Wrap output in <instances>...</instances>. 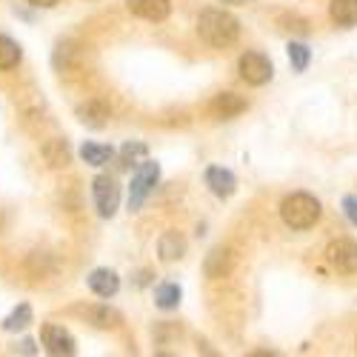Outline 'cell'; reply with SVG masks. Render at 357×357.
Segmentation results:
<instances>
[{"label": "cell", "mask_w": 357, "mask_h": 357, "mask_svg": "<svg viewBox=\"0 0 357 357\" xmlns=\"http://www.w3.org/2000/svg\"><path fill=\"white\" fill-rule=\"evenodd\" d=\"M197 35L212 49H229L241 38V20L223 9H206L197 17Z\"/></svg>", "instance_id": "1"}, {"label": "cell", "mask_w": 357, "mask_h": 357, "mask_svg": "<svg viewBox=\"0 0 357 357\" xmlns=\"http://www.w3.org/2000/svg\"><path fill=\"white\" fill-rule=\"evenodd\" d=\"M320 215H323V206H320V200H317L314 195H309V192H294V195H289V197L280 203V218H283V223H286L289 229H294V231L312 229V226L320 220Z\"/></svg>", "instance_id": "2"}, {"label": "cell", "mask_w": 357, "mask_h": 357, "mask_svg": "<svg viewBox=\"0 0 357 357\" xmlns=\"http://www.w3.org/2000/svg\"><path fill=\"white\" fill-rule=\"evenodd\" d=\"M158 181H160V166L152 163V160H143L137 166L135 177H132V186H129V209L132 212H137L140 206L149 200V195L155 192Z\"/></svg>", "instance_id": "3"}, {"label": "cell", "mask_w": 357, "mask_h": 357, "mask_svg": "<svg viewBox=\"0 0 357 357\" xmlns=\"http://www.w3.org/2000/svg\"><path fill=\"white\" fill-rule=\"evenodd\" d=\"M237 69H241V77L249 83V86H266L272 77H275V66L266 54L260 52H246L241 54V61H237Z\"/></svg>", "instance_id": "4"}, {"label": "cell", "mask_w": 357, "mask_h": 357, "mask_svg": "<svg viewBox=\"0 0 357 357\" xmlns=\"http://www.w3.org/2000/svg\"><path fill=\"white\" fill-rule=\"evenodd\" d=\"M92 197H95V206H98L100 218H114L117 206H121V186H117L109 174H100V177H95V183H92Z\"/></svg>", "instance_id": "5"}, {"label": "cell", "mask_w": 357, "mask_h": 357, "mask_svg": "<svg viewBox=\"0 0 357 357\" xmlns=\"http://www.w3.org/2000/svg\"><path fill=\"white\" fill-rule=\"evenodd\" d=\"M326 260L343 275H357V243L349 237H337L326 246Z\"/></svg>", "instance_id": "6"}, {"label": "cell", "mask_w": 357, "mask_h": 357, "mask_svg": "<svg viewBox=\"0 0 357 357\" xmlns=\"http://www.w3.org/2000/svg\"><path fill=\"white\" fill-rule=\"evenodd\" d=\"M40 340L46 346L49 354H75L77 346H75V337L63 329V326H54V323H46L40 329Z\"/></svg>", "instance_id": "7"}, {"label": "cell", "mask_w": 357, "mask_h": 357, "mask_svg": "<svg viewBox=\"0 0 357 357\" xmlns=\"http://www.w3.org/2000/svg\"><path fill=\"white\" fill-rule=\"evenodd\" d=\"M206 186H209V192L215 197L226 200V197H231L237 192V177L223 166H209L206 169Z\"/></svg>", "instance_id": "8"}, {"label": "cell", "mask_w": 357, "mask_h": 357, "mask_svg": "<svg viewBox=\"0 0 357 357\" xmlns=\"http://www.w3.org/2000/svg\"><path fill=\"white\" fill-rule=\"evenodd\" d=\"M126 6L135 17H143V20H152V23H160L169 17L172 12V0H126Z\"/></svg>", "instance_id": "9"}, {"label": "cell", "mask_w": 357, "mask_h": 357, "mask_svg": "<svg viewBox=\"0 0 357 357\" xmlns=\"http://www.w3.org/2000/svg\"><path fill=\"white\" fill-rule=\"evenodd\" d=\"M212 114L218 117V121H231V117H237L243 109H246V100L237 98L234 92H220L215 100H212Z\"/></svg>", "instance_id": "10"}, {"label": "cell", "mask_w": 357, "mask_h": 357, "mask_svg": "<svg viewBox=\"0 0 357 357\" xmlns=\"http://www.w3.org/2000/svg\"><path fill=\"white\" fill-rule=\"evenodd\" d=\"M89 289H92L98 297H114L117 289H121V278H117V272H112V269H95L89 275Z\"/></svg>", "instance_id": "11"}, {"label": "cell", "mask_w": 357, "mask_h": 357, "mask_svg": "<svg viewBox=\"0 0 357 357\" xmlns=\"http://www.w3.org/2000/svg\"><path fill=\"white\" fill-rule=\"evenodd\" d=\"M158 255L163 263H174V260H181L186 255V237L183 234H177V231H166L160 237V243H158Z\"/></svg>", "instance_id": "12"}, {"label": "cell", "mask_w": 357, "mask_h": 357, "mask_svg": "<svg viewBox=\"0 0 357 357\" xmlns=\"http://www.w3.org/2000/svg\"><path fill=\"white\" fill-rule=\"evenodd\" d=\"M109 114H112V109L103 103V100H89V103H83L80 109H77V117L86 123V126H103L106 121H109Z\"/></svg>", "instance_id": "13"}, {"label": "cell", "mask_w": 357, "mask_h": 357, "mask_svg": "<svg viewBox=\"0 0 357 357\" xmlns=\"http://www.w3.org/2000/svg\"><path fill=\"white\" fill-rule=\"evenodd\" d=\"M329 15L337 26H357V0H332Z\"/></svg>", "instance_id": "14"}, {"label": "cell", "mask_w": 357, "mask_h": 357, "mask_svg": "<svg viewBox=\"0 0 357 357\" xmlns=\"http://www.w3.org/2000/svg\"><path fill=\"white\" fill-rule=\"evenodd\" d=\"M181 297H183V289L177 286V283H160L155 289V303L163 312H172V309L181 306Z\"/></svg>", "instance_id": "15"}, {"label": "cell", "mask_w": 357, "mask_h": 357, "mask_svg": "<svg viewBox=\"0 0 357 357\" xmlns=\"http://www.w3.org/2000/svg\"><path fill=\"white\" fill-rule=\"evenodd\" d=\"M86 317L92 320V326H98V329H117V326L123 323L121 312H114L109 306H92V309H86Z\"/></svg>", "instance_id": "16"}, {"label": "cell", "mask_w": 357, "mask_h": 357, "mask_svg": "<svg viewBox=\"0 0 357 357\" xmlns=\"http://www.w3.org/2000/svg\"><path fill=\"white\" fill-rule=\"evenodd\" d=\"M80 158H83V163H89V166H106V163L114 158V149H112V146H103V143H83Z\"/></svg>", "instance_id": "17"}, {"label": "cell", "mask_w": 357, "mask_h": 357, "mask_svg": "<svg viewBox=\"0 0 357 357\" xmlns=\"http://www.w3.org/2000/svg\"><path fill=\"white\" fill-rule=\"evenodd\" d=\"M231 272V255L226 249H215L209 257H206V275L209 278H226Z\"/></svg>", "instance_id": "18"}, {"label": "cell", "mask_w": 357, "mask_h": 357, "mask_svg": "<svg viewBox=\"0 0 357 357\" xmlns=\"http://www.w3.org/2000/svg\"><path fill=\"white\" fill-rule=\"evenodd\" d=\"M289 63H291L294 72H306L309 63H312V49H309L306 43L291 40V43H289Z\"/></svg>", "instance_id": "19"}, {"label": "cell", "mask_w": 357, "mask_h": 357, "mask_svg": "<svg viewBox=\"0 0 357 357\" xmlns=\"http://www.w3.org/2000/svg\"><path fill=\"white\" fill-rule=\"evenodd\" d=\"M20 63V46L6 38V35H0V69H15Z\"/></svg>", "instance_id": "20"}, {"label": "cell", "mask_w": 357, "mask_h": 357, "mask_svg": "<svg viewBox=\"0 0 357 357\" xmlns=\"http://www.w3.org/2000/svg\"><path fill=\"white\" fill-rule=\"evenodd\" d=\"M29 323H32V309L23 303V306H17V309L3 320V329H6V332H20V329H26Z\"/></svg>", "instance_id": "21"}, {"label": "cell", "mask_w": 357, "mask_h": 357, "mask_svg": "<svg viewBox=\"0 0 357 357\" xmlns=\"http://www.w3.org/2000/svg\"><path fill=\"white\" fill-rule=\"evenodd\" d=\"M149 155V149H146V143H126L123 149H121V158H123V166H129V163H135L137 158H146Z\"/></svg>", "instance_id": "22"}, {"label": "cell", "mask_w": 357, "mask_h": 357, "mask_svg": "<svg viewBox=\"0 0 357 357\" xmlns=\"http://www.w3.org/2000/svg\"><path fill=\"white\" fill-rule=\"evenodd\" d=\"M343 212L351 220V226H357V195H346L343 197Z\"/></svg>", "instance_id": "23"}, {"label": "cell", "mask_w": 357, "mask_h": 357, "mask_svg": "<svg viewBox=\"0 0 357 357\" xmlns=\"http://www.w3.org/2000/svg\"><path fill=\"white\" fill-rule=\"evenodd\" d=\"M29 3H32V6H40V9H49V6L57 3V0H29Z\"/></svg>", "instance_id": "24"}, {"label": "cell", "mask_w": 357, "mask_h": 357, "mask_svg": "<svg viewBox=\"0 0 357 357\" xmlns=\"http://www.w3.org/2000/svg\"><path fill=\"white\" fill-rule=\"evenodd\" d=\"M20 351H26V354H35V343H32V340H23V343H20Z\"/></svg>", "instance_id": "25"}, {"label": "cell", "mask_w": 357, "mask_h": 357, "mask_svg": "<svg viewBox=\"0 0 357 357\" xmlns=\"http://www.w3.org/2000/svg\"><path fill=\"white\" fill-rule=\"evenodd\" d=\"M223 3H231V6H241V3H246V0H223Z\"/></svg>", "instance_id": "26"}]
</instances>
